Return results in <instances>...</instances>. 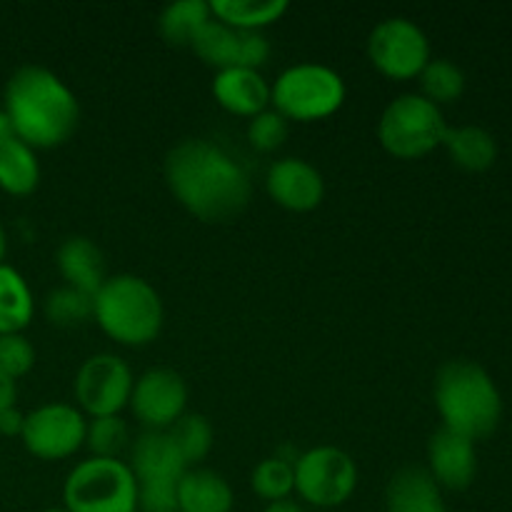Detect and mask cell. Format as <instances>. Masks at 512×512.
Instances as JSON below:
<instances>
[{
  "label": "cell",
  "mask_w": 512,
  "mask_h": 512,
  "mask_svg": "<svg viewBox=\"0 0 512 512\" xmlns=\"http://www.w3.org/2000/svg\"><path fill=\"white\" fill-rule=\"evenodd\" d=\"M170 193L195 218L225 223L250 200V178L243 165L210 140H185L165 160Z\"/></svg>",
  "instance_id": "6da1fadb"
},
{
  "label": "cell",
  "mask_w": 512,
  "mask_h": 512,
  "mask_svg": "<svg viewBox=\"0 0 512 512\" xmlns=\"http://www.w3.org/2000/svg\"><path fill=\"white\" fill-rule=\"evenodd\" d=\"M3 100L15 138L33 150L58 148L78 130V98L53 70L23 65L10 75Z\"/></svg>",
  "instance_id": "7a4b0ae2"
},
{
  "label": "cell",
  "mask_w": 512,
  "mask_h": 512,
  "mask_svg": "<svg viewBox=\"0 0 512 512\" xmlns=\"http://www.w3.org/2000/svg\"><path fill=\"white\" fill-rule=\"evenodd\" d=\"M435 408L443 418V428L480 440L498 428L503 395L483 365L453 360L435 375Z\"/></svg>",
  "instance_id": "3957f363"
},
{
  "label": "cell",
  "mask_w": 512,
  "mask_h": 512,
  "mask_svg": "<svg viewBox=\"0 0 512 512\" xmlns=\"http://www.w3.org/2000/svg\"><path fill=\"white\" fill-rule=\"evenodd\" d=\"M93 320L115 343L140 348L160 335L165 320L163 300L138 275H110L93 295Z\"/></svg>",
  "instance_id": "277c9868"
},
{
  "label": "cell",
  "mask_w": 512,
  "mask_h": 512,
  "mask_svg": "<svg viewBox=\"0 0 512 512\" xmlns=\"http://www.w3.org/2000/svg\"><path fill=\"white\" fill-rule=\"evenodd\" d=\"M68 512H138V480L125 460H80L63 485Z\"/></svg>",
  "instance_id": "5b68a950"
},
{
  "label": "cell",
  "mask_w": 512,
  "mask_h": 512,
  "mask_svg": "<svg viewBox=\"0 0 512 512\" xmlns=\"http://www.w3.org/2000/svg\"><path fill=\"white\" fill-rule=\"evenodd\" d=\"M270 103L285 120L313 123L343 108L345 83L328 65H290L270 85Z\"/></svg>",
  "instance_id": "8992f818"
},
{
  "label": "cell",
  "mask_w": 512,
  "mask_h": 512,
  "mask_svg": "<svg viewBox=\"0 0 512 512\" xmlns=\"http://www.w3.org/2000/svg\"><path fill=\"white\" fill-rule=\"evenodd\" d=\"M445 130L448 125L438 105L418 93H405L380 115L378 140L395 158L418 160L443 145Z\"/></svg>",
  "instance_id": "52a82bcc"
},
{
  "label": "cell",
  "mask_w": 512,
  "mask_h": 512,
  "mask_svg": "<svg viewBox=\"0 0 512 512\" xmlns=\"http://www.w3.org/2000/svg\"><path fill=\"white\" fill-rule=\"evenodd\" d=\"M130 470L138 480L143 512H178V483L188 465L180 458L168 433L145 430L130 450Z\"/></svg>",
  "instance_id": "ba28073f"
},
{
  "label": "cell",
  "mask_w": 512,
  "mask_h": 512,
  "mask_svg": "<svg viewBox=\"0 0 512 512\" xmlns=\"http://www.w3.org/2000/svg\"><path fill=\"white\" fill-rule=\"evenodd\" d=\"M295 493L315 508H338L353 498L358 488V465L345 450L320 445L298 455Z\"/></svg>",
  "instance_id": "9c48e42d"
},
{
  "label": "cell",
  "mask_w": 512,
  "mask_h": 512,
  "mask_svg": "<svg viewBox=\"0 0 512 512\" xmlns=\"http://www.w3.org/2000/svg\"><path fill=\"white\" fill-rule=\"evenodd\" d=\"M368 58L375 70L393 80H413L430 63V40L408 18H388L368 38Z\"/></svg>",
  "instance_id": "30bf717a"
},
{
  "label": "cell",
  "mask_w": 512,
  "mask_h": 512,
  "mask_svg": "<svg viewBox=\"0 0 512 512\" xmlns=\"http://www.w3.org/2000/svg\"><path fill=\"white\" fill-rule=\"evenodd\" d=\"M133 385L135 378L130 365L113 353L90 355L73 380L80 413H88L90 418L120 415V410L128 408Z\"/></svg>",
  "instance_id": "8fae6325"
},
{
  "label": "cell",
  "mask_w": 512,
  "mask_h": 512,
  "mask_svg": "<svg viewBox=\"0 0 512 512\" xmlns=\"http://www.w3.org/2000/svg\"><path fill=\"white\" fill-rule=\"evenodd\" d=\"M88 420L80 408L68 403H48L25 415L20 440L30 455L40 460H65L85 445Z\"/></svg>",
  "instance_id": "7c38bea8"
},
{
  "label": "cell",
  "mask_w": 512,
  "mask_h": 512,
  "mask_svg": "<svg viewBox=\"0 0 512 512\" xmlns=\"http://www.w3.org/2000/svg\"><path fill=\"white\" fill-rule=\"evenodd\" d=\"M128 405L145 428L165 433L185 415L188 388L175 370L150 368L135 380Z\"/></svg>",
  "instance_id": "4fadbf2b"
},
{
  "label": "cell",
  "mask_w": 512,
  "mask_h": 512,
  "mask_svg": "<svg viewBox=\"0 0 512 512\" xmlns=\"http://www.w3.org/2000/svg\"><path fill=\"white\" fill-rule=\"evenodd\" d=\"M265 190L275 205L293 213H308L323 203L325 183L315 165L303 158L275 160L265 175Z\"/></svg>",
  "instance_id": "5bb4252c"
},
{
  "label": "cell",
  "mask_w": 512,
  "mask_h": 512,
  "mask_svg": "<svg viewBox=\"0 0 512 512\" xmlns=\"http://www.w3.org/2000/svg\"><path fill=\"white\" fill-rule=\"evenodd\" d=\"M478 473V450L475 440L440 428L428 443V475L440 490H465Z\"/></svg>",
  "instance_id": "9a60e30c"
},
{
  "label": "cell",
  "mask_w": 512,
  "mask_h": 512,
  "mask_svg": "<svg viewBox=\"0 0 512 512\" xmlns=\"http://www.w3.org/2000/svg\"><path fill=\"white\" fill-rule=\"evenodd\" d=\"M213 95L220 108L228 113L240 115V118H255L258 113L268 110L270 85L260 75V70L228 68L215 73Z\"/></svg>",
  "instance_id": "2e32d148"
},
{
  "label": "cell",
  "mask_w": 512,
  "mask_h": 512,
  "mask_svg": "<svg viewBox=\"0 0 512 512\" xmlns=\"http://www.w3.org/2000/svg\"><path fill=\"white\" fill-rule=\"evenodd\" d=\"M58 263L60 275L65 278V283L70 288L80 290V293L95 295L100 285L105 283V260L100 253L98 245L93 240L83 238V235H73V238L65 240L58 248Z\"/></svg>",
  "instance_id": "e0dca14e"
},
{
  "label": "cell",
  "mask_w": 512,
  "mask_h": 512,
  "mask_svg": "<svg viewBox=\"0 0 512 512\" xmlns=\"http://www.w3.org/2000/svg\"><path fill=\"white\" fill-rule=\"evenodd\" d=\"M233 488L220 473L208 468H188L178 483V512H230Z\"/></svg>",
  "instance_id": "ac0fdd59"
},
{
  "label": "cell",
  "mask_w": 512,
  "mask_h": 512,
  "mask_svg": "<svg viewBox=\"0 0 512 512\" xmlns=\"http://www.w3.org/2000/svg\"><path fill=\"white\" fill-rule=\"evenodd\" d=\"M388 512H450L443 490L423 468H403L388 485Z\"/></svg>",
  "instance_id": "d6986e66"
},
{
  "label": "cell",
  "mask_w": 512,
  "mask_h": 512,
  "mask_svg": "<svg viewBox=\"0 0 512 512\" xmlns=\"http://www.w3.org/2000/svg\"><path fill=\"white\" fill-rule=\"evenodd\" d=\"M443 148L448 150L450 160L458 168L480 173L488 170L498 158V143L493 133H488L480 125H460V128H448L443 138Z\"/></svg>",
  "instance_id": "ffe728a7"
},
{
  "label": "cell",
  "mask_w": 512,
  "mask_h": 512,
  "mask_svg": "<svg viewBox=\"0 0 512 512\" xmlns=\"http://www.w3.org/2000/svg\"><path fill=\"white\" fill-rule=\"evenodd\" d=\"M288 0H213L210 13L233 30L260 33L288 13Z\"/></svg>",
  "instance_id": "44dd1931"
},
{
  "label": "cell",
  "mask_w": 512,
  "mask_h": 512,
  "mask_svg": "<svg viewBox=\"0 0 512 512\" xmlns=\"http://www.w3.org/2000/svg\"><path fill=\"white\" fill-rule=\"evenodd\" d=\"M35 313L28 280L10 265H0V335L23 333Z\"/></svg>",
  "instance_id": "7402d4cb"
},
{
  "label": "cell",
  "mask_w": 512,
  "mask_h": 512,
  "mask_svg": "<svg viewBox=\"0 0 512 512\" xmlns=\"http://www.w3.org/2000/svg\"><path fill=\"white\" fill-rule=\"evenodd\" d=\"M40 183L38 155L23 140L13 138L0 148V190L8 195H30Z\"/></svg>",
  "instance_id": "603a6c76"
},
{
  "label": "cell",
  "mask_w": 512,
  "mask_h": 512,
  "mask_svg": "<svg viewBox=\"0 0 512 512\" xmlns=\"http://www.w3.org/2000/svg\"><path fill=\"white\" fill-rule=\"evenodd\" d=\"M208 20H213L210 3H205V0H178L160 13L158 30L165 43L178 45V48L188 45L190 48L193 38Z\"/></svg>",
  "instance_id": "cb8c5ba5"
},
{
  "label": "cell",
  "mask_w": 512,
  "mask_h": 512,
  "mask_svg": "<svg viewBox=\"0 0 512 512\" xmlns=\"http://www.w3.org/2000/svg\"><path fill=\"white\" fill-rule=\"evenodd\" d=\"M190 48L195 50L200 60L210 68L228 70L238 68V55H240V30L228 28L220 20H208L195 35Z\"/></svg>",
  "instance_id": "d4e9b609"
},
{
  "label": "cell",
  "mask_w": 512,
  "mask_h": 512,
  "mask_svg": "<svg viewBox=\"0 0 512 512\" xmlns=\"http://www.w3.org/2000/svg\"><path fill=\"white\" fill-rule=\"evenodd\" d=\"M170 438V443L175 445V450L180 453V458L185 460V465L200 463V460L208 458V453L213 450L215 433L213 425L205 415L200 413H185L173 428L165 430Z\"/></svg>",
  "instance_id": "484cf974"
},
{
  "label": "cell",
  "mask_w": 512,
  "mask_h": 512,
  "mask_svg": "<svg viewBox=\"0 0 512 512\" xmlns=\"http://www.w3.org/2000/svg\"><path fill=\"white\" fill-rule=\"evenodd\" d=\"M418 78L420 88H423L420 95L438 105V108L445 103H455L465 93V73L453 60L430 58V63L425 65Z\"/></svg>",
  "instance_id": "4316f807"
},
{
  "label": "cell",
  "mask_w": 512,
  "mask_h": 512,
  "mask_svg": "<svg viewBox=\"0 0 512 512\" xmlns=\"http://www.w3.org/2000/svg\"><path fill=\"white\" fill-rule=\"evenodd\" d=\"M43 310L45 318L55 328H80L88 320H93V295L80 293V290L65 285V288L50 290Z\"/></svg>",
  "instance_id": "83f0119b"
},
{
  "label": "cell",
  "mask_w": 512,
  "mask_h": 512,
  "mask_svg": "<svg viewBox=\"0 0 512 512\" xmlns=\"http://www.w3.org/2000/svg\"><path fill=\"white\" fill-rule=\"evenodd\" d=\"M250 485H253L255 495L268 503L275 500H288L295 493V468L290 460L275 458L263 460L260 465H255L253 475H250Z\"/></svg>",
  "instance_id": "f1b7e54d"
},
{
  "label": "cell",
  "mask_w": 512,
  "mask_h": 512,
  "mask_svg": "<svg viewBox=\"0 0 512 512\" xmlns=\"http://www.w3.org/2000/svg\"><path fill=\"white\" fill-rule=\"evenodd\" d=\"M130 430L120 415H105V418H90L85 430V445L93 458H120L128 448Z\"/></svg>",
  "instance_id": "f546056e"
},
{
  "label": "cell",
  "mask_w": 512,
  "mask_h": 512,
  "mask_svg": "<svg viewBox=\"0 0 512 512\" xmlns=\"http://www.w3.org/2000/svg\"><path fill=\"white\" fill-rule=\"evenodd\" d=\"M288 133V120L278 110H263L248 123V140L260 153H273V150L283 148Z\"/></svg>",
  "instance_id": "4dcf8cb0"
},
{
  "label": "cell",
  "mask_w": 512,
  "mask_h": 512,
  "mask_svg": "<svg viewBox=\"0 0 512 512\" xmlns=\"http://www.w3.org/2000/svg\"><path fill=\"white\" fill-rule=\"evenodd\" d=\"M35 365V348L23 333L0 335V373L18 380Z\"/></svg>",
  "instance_id": "1f68e13d"
},
{
  "label": "cell",
  "mask_w": 512,
  "mask_h": 512,
  "mask_svg": "<svg viewBox=\"0 0 512 512\" xmlns=\"http://www.w3.org/2000/svg\"><path fill=\"white\" fill-rule=\"evenodd\" d=\"M25 415L20 413L18 408H10L5 413H0V435H8V438H15V435L23 433Z\"/></svg>",
  "instance_id": "d6a6232c"
},
{
  "label": "cell",
  "mask_w": 512,
  "mask_h": 512,
  "mask_svg": "<svg viewBox=\"0 0 512 512\" xmlns=\"http://www.w3.org/2000/svg\"><path fill=\"white\" fill-rule=\"evenodd\" d=\"M15 400H18V385L13 378L0 373V413L15 408Z\"/></svg>",
  "instance_id": "836d02e7"
},
{
  "label": "cell",
  "mask_w": 512,
  "mask_h": 512,
  "mask_svg": "<svg viewBox=\"0 0 512 512\" xmlns=\"http://www.w3.org/2000/svg\"><path fill=\"white\" fill-rule=\"evenodd\" d=\"M263 512H303V508H300L295 500H275V503H268L265 505Z\"/></svg>",
  "instance_id": "e575fe53"
},
{
  "label": "cell",
  "mask_w": 512,
  "mask_h": 512,
  "mask_svg": "<svg viewBox=\"0 0 512 512\" xmlns=\"http://www.w3.org/2000/svg\"><path fill=\"white\" fill-rule=\"evenodd\" d=\"M15 138L13 133V125H10L8 115H5V110L0 108V148H3L5 143H10V140Z\"/></svg>",
  "instance_id": "d590c367"
},
{
  "label": "cell",
  "mask_w": 512,
  "mask_h": 512,
  "mask_svg": "<svg viewBox=\"0 0 512 512\" xmlns=\"http://www.w3.org/2000/svg\"><path fill=\"white\" fill-rule=\"evenodd\" d=\"M5 253H8V238H5V230L3 225H0V265H3Z\"/></svg>",
  "instance_id": "8d00e7d4"
},
{
  "label": "cell",
  "mask_w": 512,
  "mask_h": 512,
  "mask_svg": "<svg viewBox=\"0 0 512 512\" xmlns=\"http://www.w3.org/2000/svg\"><path fill=\"white\" fill-rule=\"evenodd\" d=\"M43 512H68L65 508H50V510H43Z\"/></svg>",
  "instance_id": "74e56055"
}]
</instances>
